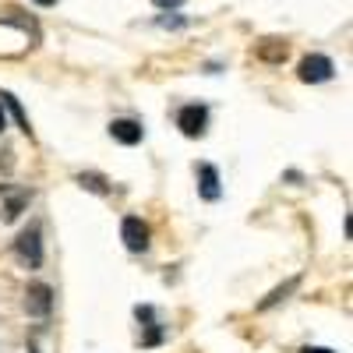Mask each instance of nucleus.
I'll use <instances>...</instances> for the list:
<instances>
[{
    "label": "nucleus",
    "mask_w": 353,
    "mask_h": 353,
    "mask_svg": "<svg viewBox=\"0 0 353 353\" xmlns=\"http://www.w3.org/2000/svg\"><path fill=\"white\" fill-rule=\"evenodd\" d=\"M25 311H28V318H46L53 311V290L46 283H28V290H25Z\"/></svg>",
    "instance_id": "obj_3"
},
{
    "label": "nucleus",
    "mask_w": 353,
    "mask_h": 353,
    "mask_svg": "<svg viewBox=\"0 0 353 353\" xmlns=\"http://www.w3.org/2000/svg\"><path fill=\"white\" fill-rule=\"evenodd\" d=\"M301 353H336V350H325V346H304Z\"/></svg>",
    "instance_id": "obj_14"
},
{
    "label": "nucleus",
    "mask_w": 353,
    "mask_h": 353,
    "mask_svg": "<svg viewBox=\"0 0 353 353\" xmlns=\"http://www.w3.org/2000/svg\"><path fill=\"white\" fill-rule=\"evenodd\" d=\"M265 61H283L286 57V43H279V39H265V46L258 50Z\"/></svg>",
    "instance_id": "obj_12"
},
{
    "label": "nucleus",
    "mask_w": 353,
    "mask_h": 353,
    "mask_svg": "<svg viewBox=\"0 0 353 353\" xmlns=\"http://www.w3.org/2000/svg\"><path fill=\"white\" fill-rule=\"evenodd\" d=\"M14 254H18V261L25 265V269H39L43 265V230H39V223H32L14 241Z\"/></svg>",
    "instance_id": "obj_1"
},
{
    "label": "nucleus",
    "mask_w": 353,
    "mask_h": 353,
    "mask_svg": "<svg viewBox=\"0 0 353 353\" xmlns=\"http://www.w3.org/2000/svg\"><path fill=\"white\" fill-rule=\"evenodd\" d=\"M198 181H201V198H205V201H216V198L223 194V188H219V170H216L212 163H201V166H198Z\"/></svg>",
    "instance_id": "obj_6"
},
{
    "label": "nucleus",
    "mask_w": 353,
    "mask_h": 353,
    "mask_svg": "<svg viewBox=\"0 0 353 353\" xmlns=\"http://www.w3.org/2000/svg\"><path fill=\"white\" fill-rule=\"evenodd\" d=\"M176 128H181L188 138H201V134H205V128H209V110L198 106V103L184 106L181 113H176Z\"/></svg>",
    "instance_id": "obj_4"
},
{
    "label": "nucleus",
    "mask_w": 353,
    "mask_h": 353,
    "mask_svg": "<svg viewBox=\"0 0 353 353\" xmlns=\"http://www.w3.org/2000/svg\"><path fill=\"white\" fill-rule=\"evenodd\" d=\"M78 184H81L85 191H92V194H110V181H106L103 173H92V170L78 173Z\"/></svg>",
    "instance_id": "obj_9"
},
{
    "label": "nucleus",
    "mask_w": 353,
    "mask_h": 353,
    "mask_svg": "<svg viewBox=\"0 0 353 353\" xmlns=\"http://www.w3.org/2000/svg\"><path fill=\"white\" fill-rule=\"evenodd\" d=\"M297 286H301V279H297V276H293V279H286L283 286H276V290L269 293V297H265V301L258 304V311H269V307H276V304H279V301H286V297H290V293L297 290Z\"/></svg>",
    "instance_id": "obj_8"
},
{
    "label": "nucleus",
    "mask_w": 353,
    "mask_h": 353,
    "mask_svg": "<svg viewBox=\"0 0 353 353\" xmlns=\"http://www.w3.org/2000/svg\"><path fill=\"white\" fill-rule=\"evenodd\" d=\"M32 4H39V8H53L57 0H32Z\"/></svg>",
    "instance_id": "obj_15"
},
{
    "label": "nucleus",
    "mask_w": 353,
    "mask_h": 353,
    "mask_svg": "<svg viewBox=\"0 0 353 353\" xmlns=\"http://www.w3.org/2000/svg\"><path fill=\"white\" fill-rule=\"evenodd\" d=\"M152 4H156V8H163V11H166V8L173 11V8H181V4H184V0H152Z\"/></svg>",
    "instance_id": "obj_13"
},
{
    "label": "nucleus",
    "mask_w": 353,
    "mask_h": 353,
    "mask_svg": "<svg viewBox=\"0 0 353 353\" xmlns=\"http://www.w3.org/2000/svg\"><path fill=\"white\" fill-rule=\"evenodd\" d=\"M297 71H301V81L321 85V81H329L336 74V64L329 61V57H321V53H311V57H304V61H301Z\"/></svg>",
    "instance_id": "obj_2"
},
{
    "label": "nucleus",
    "mask_w": 353,
    "mask_h": 353,
    "mask_svg": "<svg viewBox=\"0 0 353 353\" xmlns=\"http://www.w3.org/2000/svg\"><path fill=\"white\" fill-rule=\"evenodd\" d=\"M8 128V117H4V106H0V131Z\"/></svg>",
    "instance_id": "obj_16"
},
{
    "label": "nucleus",
    "mask_w": 353,
    "mask_h": 353,
    "mask_svg": "<svg viewBox=\"0 0 353 353\" xmlns=\"http://www.w3.org/2000/svg\"><path fill=\"white\" fill-rule=\"evenodd\" d=\"M0 106H8L11 110V117H14V121H18V128L28 134V131H32V128H28V117H25V110L18 106V99L11 96V92H4V96H0Z\"/></svg>",
    "instance_id": "obj_10"
},
{
    "label": "nucleus",
    "mask_w": 353,
    "mask_h": 353,
    "mask_svg": "<svg viewBox=\"0 0 353 353\" xmlns=\"http://www.w3.org/2000/svg\"><path fill=\"white\" fill-rule=\"evenodd\" d=\"M141 134H145V131H141L138 121H113V124H110V138L121 141V145H138Z\"/></svg>",
    "instance_id": "obj_7"
},
{
    "label": "nucleus",
    "mask_w": 353,
    "mask_h": 353,
    "mask_svg": "<svg viewBox=\"0 0 353 353\" xmlns=\"http://www.w3.org/2000/svg\"><path fill=\"white\" fill-rule=\"evenodd\" d=\"M25 205H28V194H25V191H21V194H11V198H8V205H4V219H8V223H14V219L21 216Z\"/></svg>",
    "instance_id": "obj_11"
},
{
    "label": "nucleus",
    "mask_w": 353,
    "mask_h": 353,
    "mask_svg": "<svg viewBox=\"0 0 353 353\" xmlns=\"http://www.w3.org/2000/svg\"><path fill=\"white\" fill-rule=\"evenodd\" d=\"M121 241H124L128 251H145L149 248V226H145L138 216H128L121 223Z\"/></svg>",
    "instance_id": "obj_5"
}]
</instances>
